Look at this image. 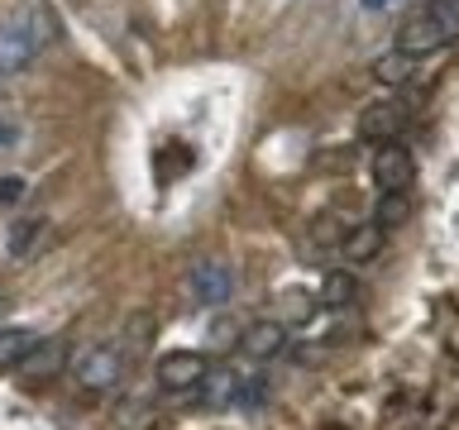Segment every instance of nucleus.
Wrapping results in <instances>:
<instances>
[{
    "mask_svg": "<svg viewBox=\"0 0 459 430\" xmlns=\"http://www.w3.org/2000/svg\"><path fill=\"white\" fill-rule=\"evenodd\" d=\"M383 229L378 225H359V229H350V235H344V258H350V263H368L373 254L383 249Z\"/></svg>",
    "mask_w": 459,
    "mask_h": 430,
    "instance_id": "12",
    "label": "nucleus"
},
{
    "mask_svg": "<svg viewBox=\"0 0 459 430\" xmlns=\"http://www.w3.org/2000/svg\"><path fill=\"white\" fill-rule=\"evenodd\" d=\"M426 20L436 24V34L445 39V43H455L459 39V0H426Z\"/></svg>",
    "mask_w": 459,
    "mask_h": 430,
    "instance_id": "13",
    "label": "nucleus"
},
{
    "mask_svg": "<svg viewBox=\"0 0 459 430\" xmlns=\"http://www.w3.org/2000/svg\"><path fill=\"white\" fill-rule=\"evenodd\" d=\"M407 106L402 100H373V106H364V115H359V139L368 143H397L402 134H407Z\"/></svg>",
    "mask_w": 459,
    "mask_h": 430,
    "instance_id": "3",
    "label": "nucleus"
},
{
    "mask_svg": "<svg viewBox=\"0 0 459 430\" xmlns=\"http://www.w3.org/2000/svg\"><path fill=\"white\" fill-rule=\"evenodd\" d=\"M34 48H39V43L29 39L24 29L5 24V29H0V72H24L29 57H34Z\"/></svg>",
    "mask_w": 459,
    "mask_h": 430,
    "instance_id": "10",
    "label": "nucleus"
},
{
    "mask_svg": "<svg viewBox=\"0 0 459 430\" xmlns=\"http://www.w3.org/2000/svg\"><path fill=\"white\" fill-rule=\"evenodd\" d=\"M39 344V330H29V325H5L0 330V373H14L24 364V354Z\"/></svg>",
    "mask_w": 459,
    "mask_h": 430,
    "instance_id": "9",
    "label": "nucleus"
},
{
    "mask_svg": "<svg viewBox=\"0 0 459 430\" xmlns=\"http://www.w3.org/2000/svg\"><path fill=\"white\" fill-rule=\"evenodd\" d=\"M186 282H192V297H196V301H206V306H221V301L235 297V268L221 263V258L192 263V272H186Z\"/></svg>",
    "mask_w": 459,
    "mask_h": 430,
    "instance_id": "5",
    "label": "nucleus"
},
{
    "mask_svg": "<svg viewBox=\"0 0 459 430\" xmlns=\"http://www.w3.org/2000/svg\"><path fill=\"white\" fill-rule=\"evenodd\" d=\"M24 201V177H0V211L20 206Z\"/></svg>",
    "mask_w": 459,
    "mask_h": 430,
    "instance_id": "16",
    "label": "nucleus"
},
{
    "mask_svg": "<svg viewBox=\"0 0 459 430\" xmlns=\"http://www.w3.org/2000/svg\"><path fill=\"white\" fill-rule=\"evenodd\" d=\"M416 177V158L407 153V143H378V153H373V182H378V192H407Z\"/></svg>",
    "mask_w": 459,
    "mask_h": 430,
    "instance_id": "4",
    "label": "nucleus"
},
{
    "mask_svg": "<svg viewBox=\"0 0 459 430\" xmlns=\"http://www.w3.org/2000/svg\"><path fill=\"white\" fill-rule=\"evenodd\" d=\"M368 14H378V10H393V5H402V0H359Z\"/></svg>",
    "mask_w": 459,
    "mask_h": 430,
    "instance_id": "17",
    "label": "nucleus"
},
{
    "mask_svg": "<svg viewBox=\"0 0 459 430\" xmlns=\"http://www.w3.org/2000/svg\"><path fill=\"white\" fill-rule=\"evenodd\" d=\"M411 220V196L407 192H383L378 206H373V225L383 229V235H393V229H402Z\"/></svg>",
    "mask_w": 459,
    "mask_h": 430,
    "instance_id": "11",
    "label": "nucleus"
},
{
    "mask_svg": "<svg viewBox=\"0 0 459 430\" xmlns=\"http://www.w3.org/2000/svg\"><path fill=\"white\" fill-rule=\"evenodd\" d=\"M5 139H10V129H5V125H0V143H5Z\"/></svg>",
    "mask_w": 459,
    "mask_h": 430,
    "instance_id": "18",
    "label": "nucleus"
},
{
    "mask_svg": "<svg viewBox=\"0 0 459 430\" xmlns=\"http://www.w3.org/2000/svg\"><path fill=\"white\" fill-rule=\"evenodd\" d=\"M239 349L254 358V364H268V358H282L287 354V330L278 321H254V325H244V335H239Z\"/></svg>",
    "mask_w": 459,
    "mask_h": 430,
    "instance_id": "6",
    "label": "nucleus"
},
{
    "mask_svg": "<svg viewBox=\"0 0 459 430\" xmlns=\"http://www.w3.org/2000/svg\"><path fill=\"white\" fill-rule=\"evenodd\" d=\"M125 373H129V358L120 354V344H96V349H86L77 358V378H82V387H91V392L120 387Z\"/></svg>",
    "mask_w": 459,
    "mask_h": 430,
    "instance_id": "1",
    "label": "nucleus"
},
{
    "mask_svg": "<svg viewBox=\"0 0 459 430\" xmlns=\"http://www.w3.org/2000/svg\"><path fill=\"white\" fill-rule=\"evenodd\" d=\"M416 67H421V57L416 53H407V48H387V53H378L373 57V77H378L383 86H402V82H411L416 77Z\"/></svg>",
    "mask_w": 459,
    "mask_h": 430,
    "instance_id": "8",
    "label": "nucleus"
},
{
    "mask_svg": "<svg viewBox=\"0 0 459 430\" xmlns=\"http://www.w3.org/2000/svg\"><path fill=\"white\" fill-rule=\"evenodd\" d=\"M39 235H43L39 220H20V225L10 229V249H14V254H29V244H34Z\"/></svg>",
    "mask_w": 459,
    "mask_h": 430,
    "instance_id": "15",
    "label": "nucleus"
},
{
    "mask_svg": "<svg viewBox=\"0 0 459 430\" xmlns=\"http://www.w3.org/2000/svg\"><path fill=\"white\" fill-rule=\"evenodd\" d=\"M206 378H211V358L196 349H172L158 358V383L168 392H196V387H206Z\"/></svg>",
    "mask_w": 459,
    "mask_h": 430,
    "instance_id": "2",
    "label": "nucleus"
},
{
    "mask_svg": "<svg viewBox=\"0 0 459 430\" xmlns=\"http://www.w3.org/2000/svg\"><path fill=\"white\" fill-rule=\"evenodd\" d=\"M63 368H67V340H39L14 373H24V378H34V383H48Z\"/></svg>",
    "mask_w": 459,
    "mask_h": 430,
    "instance_id": "7",
    "label": "nucleus"
},
{
    "mask_svg": "<svg viewBox=\"0 0 459 430\" xmlns=\"http://www.w3.org/2000/svg\"><path fill=\"white\" fill-rule=\"evenodd\" d=\"M354 297H359V282H354V272H344V268L325 272V282H321V301H325V306H350Z\"/></svg>",
    "mask_w": 459,
    "mask_h": 430,
    "instance_id": "14",
    "label": "nucleus"
}]
</instances>
